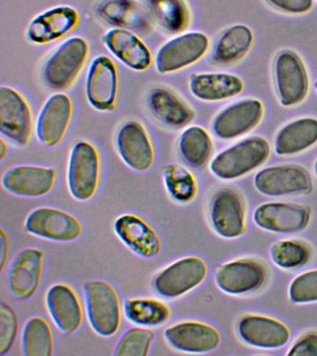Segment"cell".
I'll use <instances>...</instances> for the list:
<instances>
[{
  "label": "cell",
  "instance_id": "1",
  "mask_svg": "<svg viewBox=\"0 0 317 356\" xmlns=\"http://www.w3.org/2000/svg\"><path fill=\"white\" fill-rule=\"evenodd\" d=\"M90 56V44L82 36L63 41L47 58L41 70V80L55 92L71 88L84 68Z\"/></svg>",
  "mask_w": 317,
  "mask_h": 356
},
{
  "label": "cell",
  "instance_id": "2",
  "mask_svg": "<svg viewBox=\"0 0 317 356\" xmlns=\"http://www.w3.org/2000/svg\"><path fill=\"white\" fill-rule=\"evenodd\" d=\"M270 153L271 147L265 138L250 136L215 156L210 163V171L221 179H236L263 165Z\"/></svg>",
  "mask_w": 317,
  "mask_h": 356
},
{
  "label": "cell",
  "instance_id": "3",
  "mask_svg": "<svg viewBox=\"0 0 317 356\" xmlns=\"http://www.w3.org/2000/svg\"><path fill=\"white\" fill-rule=\"evenodd\" d=\"M84 293L91 328L105 338L115 335L121 324L118 292L107 281L90 280L85 283Z\"/></svg>",
  "mask_w": 317,
  "mask_h": 356
},
{
  "label": "cell",
  "instance_id": "4",
  "mask_svg": "<svg viewBox=\"0 0 317 356\" xmlns=\"http://www.w3.org/2000/svg\"><path fill=\"white\" fill-rule=\"evenodd\" d=\"M101 175L98 149L91 142L77 141L72 147L68 167V186L72 197L87 202L95 195Z\"/></svg>",
  "mask_w": 317,
  "mask_h": 356
},
{
  "label": "cell",
  "instance_id": "5",
  "mask_svg": "<svg viewBox=\"0 0 317 356\" xmlns=\"http://www.w3.org/2000/svg\"><path fill=\"white\" fill-rule=\"evenodd\" d=\"M208 49L210 38L204 33H180L158 49L155 58V70L163 75L182 71L201 60Z\"/></svg>",
  "mask_w": 317,
  "mask_h": 356
},
{
  "label": "cell",
  "instance_id": "6",
  "mask_svg": "<svg viewBox=\"0 0 317 356\" xmlns=\"http://www.w3.org/2000/svg\"><path fill=\"white\" fill-rule=\"evenodd\" d=\"M207 274L205 261L196 256H189L175 261L158 272L152 286L160 296L177 299L199 286Z\"/></svg>",
  "mask_w": 317,
  "mask_h": 356
},
{
  "label": "cell",
  "instance_id": "7",
  "mask_svg": "<svg viewBox=\"0 0 317 356\" xmlns=\"http://www.w3.org/2000/svg\"><path fill=\"white\" fill-rule=\"evenodd\" d=\"M119 90L118 66L112 58L100 55L88 67L85 82V94L94 110L108 113L116 108Z\"/></svg>",
  "mask_w": 317,
  "mask_h": 356
},
{
  "label": "cell",
  "instance_id": "8",
  "mask_svg": "<svg viewBox=\"0 0 317 356\" xmlns=\"http://www.w3.org/2000/svg\"><path fill=\"white\" fill-rule=\"evenodd\" d=\"M31 108L26 97L15 88H0V133L19 147L26 146L31 138Z\"/></svg>",
  "mask_w": 317,
  "mask_h": 356
},
{
  "label": "cell",
  "instance_id": "9",
  "mask_svg": "<svg viewBox=\"0 0 317 356\" xmlns=\"http://www.w3.org/2000/svg\"><path fill=\"white\" fill-rule=\"evenodd\" d=\"M278 99L284 107L300 104L309 93V75L302 58L292 50H282L275 60Z\"/></svg>",
  "mask_w": 317,
  "mask_h": 356
},
{
  "label": "cell",
  "instance_id": "10",
  "mask_svg": "<svg viewBox=\"0 0 317 356\" xmlns=\"http://www.w3.org/2000/svg\"><path fill=\"white\" fill-rule=\"evenodd\" d=\"M27 232L38 238L57 242H70L83 232L82 222L68 211L54 207H40L26 217Z\"/></svg>",
  "mask_w": 317,
  "mask_h": 356
},
{
  "label": "cell",
  "instance_id": "11",
  "mask_svg": "<svg viewBox=\"0 0 317 356\" xmlns=\"http://www.w3.org/2000/svg\"><path fill=\"white\" fill-rule=\"evenodd\" d=\"M74 113V105L68 95L56 92L44 102L36 121L38 141L46 147H55L65 138Z\"/></svg>",
  "mask_w": 317,
  "mask_h": 356
},
{
  "label": "cell",
  "instance_id": "12",
  "mask_svg": "<svg viewBox=\"0 0 317 356\" xmlns=\"http://www.w3.org/2000/svg\"><path fill=\"white\" fill-rule=\"evenodd\" d=\"M264 115L263 103L247 99L219 111L212 122L214 134L222 140L238 138L257 127Z\"/></svg>",
  "mask_w": 317,
  "mask_h": 356
},
{
  "label": "cell",
  "instance_id": "13",
  "mask_svg": "<svg viewBox=\"0 0 317 356\" xmlns=\"http://www.w3.org/2000/svg\"><path fill=\"white\" fill-rule=\"evenodd\" d=\"M116 145L121 160L130 169L146 172L155 163L154 146L141 122L134 120L123 122L116 133Z\"/></svg>",
  "mask_w": 317,
  "mask_h": 356
},
{
  "label": "cell",
  "instance_id": "14",
  "mask_svg": "<svg viewBox=\"0 0 317 356\" xmlns=\"http://www.w3.org/2000/svg\"><path fill=\"white\" fill-rule=\"evenodd\" d=\"M80 13L69 5L55 6L38 14L29 22L26 38L35 44H47L59 40L76 29Z\"/></svg>",
  "mask_w": 317,
  "mask_h": 356
},
{
  "label": "cell",
  "instance_id": "15",
  "mask_svg": "<svg viewBox=\"0 0 317 356\" xmlns=\"http://www.w3.org/2000/svg\"><path fill=\"white\" fill-rule=\"evenodd\" d=\"M254 184L261 193L275 197L309 193L313 188L308 172L293 164L261 170L256 175Z\"/></svg>",
  "mask_w": 317,
  "mask_h": 356
},
{
  "label": "cell",
  "instance_id": "16",
  "mask_svg": "<svg viewBox=\"0 0 317 356\" xmlns=\"http://www.w3.org/2000/svg\"><path fill=\"white\" fill-rule=\"evenodd\" d=\"M102 40L114 57L133 71H146L155 60L151 49L132 30L112 28L102 35Z\"/></svg>",
  "mask_w": 317,
  "mask_h": 356
},
{
  "label": "cell",
  "instance_id": "17",
  "mask_svg": "<svg viewBox=\"0 0 317 356\" xmlns=\"http://www.w3.org/2000/svg\"><path fill=\"white\" fill-rule=\"evenodd\" d=\"M45 252L40 248H27L16 256L10 266L8 286L13 296L27 300L34 296L42 278Z\"/></svg>",
  "mask_w": 317,
  "mask_h": 356
},
{
  "label": "cell",
  "instance_id": "18",
  "mask_svg": "<svg viewBox=\"0 0 317 356\" xmlns=\"http://www.w3.org/2000/svg\"><path fill=\"white\" fill-rule=\"evenodd\" d=\"M56 178V170L51 167L19 165L4 172L2 186L16 196L38 197L54 189Z\"/></svg>",
  "mask_w": 317,
  "mask_h": 356
},
{
  "label": "cell",
  "instance_id": "19",
  "mask_svg": "<svg viewBox=\"0 0 317 356\" xmlns=\"http://www.w3.org/2000/svg\"><path fill=\"white\" fill-rule=\"evenodd\" d=\"M114 229L118 238L141 257H155L162 249V242L157 231L137 214H122L116 220Z\"/></svg>",
  "mask_w": 317,
  "mask_h": 356
},
{
  "label": "cell",
  "instance_id": "20",
  "mask_svg": "<svg viewBox=\"0 0 317 356\" xmlns=\"http://www.w3.org/2000/svg\"><path fill=\"white\" fill-rule=\"evenodd\" d=\"M164 337L174 350L188 353L211 352L221 342V336L215 327L199 321L177 323L167 328Z\"/></svg>",
  "mask_w": 317,
  "mask_h": 356
},
{
  "label": "cell",
  "instance_id": "21",
  "mask_svg": "<svg viewBox=\"0 0 317 356\" xmlns=\"http://www.w3.org/2000/svg\"><path fill=\"white\" fill-rule=\"evenodd\" d=\"M266 277L263 264L242 259L219 266L216 273V283L225 293L239 295L258 291L265 283Z\"/></svg>",
  "mask_w": 317,
  "mask_h": 356
},
{
  "label": "cell",
  "instance_id": "22",
  "mask_svg": "<svg viewBox=\"0 0 317 356\" xmlns=\"http://www.w3.org/2000/svg\"><path fill=\"white\" fill-rule=\"evenodd\" d=\"M310 211L293 203L269 202L261 205L254 213L256 225L275 233H297L310 222Z\"/></svg>",
  "mask_w": 317,
  "mask_h": 356
},
{
  "label": "cell",
  "instance_id": "23",
  "mask_svg": "<svg viewBox=\"0 0 317 356\" xmlns=\"http://www.w3.org/2000/svg\"><path fill=\"white\" fill-rule=\"evenodd\" d=\"M46 306L58 330L65 335L76 332L83 323V307L76 291L65 283L52 286L46 294Z\"/></svg>",
  "mask_w": 317,
  "mask_h": 356
},
{
  "label": "cell",
  "instance_id": "24",
  "mask_svg": "<svg viewBox=\"0 0 317 356\" xmlns=\"http://www.w3.org/2000/svg\"><path fill=\"white\" fill-rule=\"evenodd\" d=\"M146 102L152 116L165 127L173 129L187 127L196 116L193 108L183 97L164 86L151 89Z\"/></svg>",
  "mask_w": 317,
  "mask_h": 356
},
{
  "label": "cell",
  "instance_id": "25",
  "mask_svg": "<svg viewBox=\"0 0 317 356\" xmlns=\"http://www.w3.org/2000/svg\"><path fill=\"white\" fill-rule=\"evenodd\" d=\"M210 220L214 230L222 238L243 235L246 225L243 204L238 194L228 188L217 192L211 200Z\"/></svg>",
  "mask_w": 317,
  "mask_h": 356
},
{
  "label": "cell",
  "instance_id": "26",
  "mask_svg": "<svg viewBox=\"0 0 317 356\" xmlns=\"http://www.w3.org/2000/svg\"><path fill=\"white\" fill-rule=\"evenodd\" d=\"M238 333L246 343L263 349H277L288 341L291 332L283 323L256 314L242 317Z\"/></svg>",
  "mask_w": 317,
  "mask_h": 356
},
{
  "label": "cell",
  "instance_id": "27",
  "mask_svg": "<svg viewBox=\"0 0 317 356\" xmlns=\"http://www.w3.org/2000/svg\"><path fill=\"white\" fill-rule=\"evenodd\" d=\"M189 90L196 99L216 102L238 96L244 90L243 80L226 72L194 74L189 80Z\"/></svg>",
  "mask_w": 317,
  "mask_h": 356
},
{
  "label": "cell",
  "instance_id": "28",
  "mask_svg": "<svg viewBox=\"0 0 317 356\" xmlns=\"http://www.w3.org/2000/svg\"><path fill=\"white\" fill-rule=\"evenodd\" d=\"M96 13L113 28H125L135 33H147L151 29L149 13L134 0H102Z\"/></svg>",
  "mask_w": 317,
  "mask_h": 356
},
{
  "label": "cell",
  "instance_id": "29",
  "mask_svg": "<svg viewBox=\"0 0 317 356\" xmlns=\"http://www.w3.org/2000/svg\"><path fill=\"white\" fill-rule=\"evenodd\" d=\"M317 143V119L303 117L294 120L275 136V150L277 155L291 156L310 149Z\"/></svg>",
  "mask_w": 317,
  "mask_h": 356
},
{
  "label": "cell",
  "instance_id": "30",
  "mask_svg": "<svg viewBox=\"0 0 317 356\" xmlns=\"http://www.w3.org/2000/svg\"><path fill=\"white\" fill-rule=\"evenodd\" d=\"M254 35L245 24L233 25L219 35L211 60L217 64H231L241 60L252 46Z\"/></svg>",
  "mask_w": 317,
  "mask_h": 356
},
{
  "label": "cell",
  "instance_id": "31",
  "mask_svg": "<svg viewBox=\"0 0 317 356\" xmlns=\"http://www.w3.org/2000/svg\"><path fill=\"white\" fill-rule=\"evenodd\" d=\"M150 18L171 35H179L188 27L190 13L185 0H146Z\"/></svg>",
  "mask_w": 317,
  "mask_h": 356
},
{
  "label": "cell",
  "instance_id": "32",
  "mask_svg": "<svg viewBox=\"0 0 317 356\" xmlns=\"http://www.w3.org/2000/svg\"><path fill=\"white\" fill-rule=\"evenodd\" d=\"M124 313L133 324L146 327L165 325L171 316V311L162 300L150 297L130 298L124 303Z\"/></svg>",
  "mask_w": 317,
  "mask_h": 356
},
{
  "label": "cell",
  "instance_id": "33",
  "mask_svg": "<svg viewBox=\"0 0 317 356\" xmlns=\"http://www.w3.org/2000/svg\"><path fill=\"white\" fill-rule=\"evenodd\" d=\"M212 149V139L210 134L199 125H191L180 134L178 149L183 161L192 168L205 165Z\"/></svg>",
  "mask_w": 317,
  "mask_h": 356
},
{
  "label": "cell",
  "instance_id": "34",
  "mask_svg": "<svg viewBox=\"0 0 317 356\" xmlns=\"http://www.w3.org/2000/svg\"><path fill=\"white\" fill-rule=\"evenodd\" d=\"M22 349L26 356H51L54 353V332L43 317H33L24 325Z\"/></svg>",
  "mask_w": 317,
  "mask_h": 356
},
{
  "label": "cell",
  "instance_id": "35",
  "mask_svg": "<svg viewBox=\"0 0 317 356\" xmlns=\"http://www.w3.org/2000/svg\"><path fill=\"white\" fill-rule=\"evenodd\" d=\"M164 183L171 199L180 204L193 202L197 194V183L193 172L178 163L163 168Z\"/></svg>",
  "mask_w": 317,
  "mask_h": 356
},
{
  "label": "cell",
  "instance_id": "36",
  "mask_svg": "<svg viewBox=\"0 0 317 356\" xmlns=\"http://www.w3.org/2000/svg\"><path fill=\"white\" fill-rule=\"evenodd\" d=\"M272 261L283 269H293L304 266L310 259V250L297 241H281L271 248Z\"/></svg>",
  "mask_w": 317,
  "mask_h": 356
},
{
  "label": "cell",
  "instance_id": "37",
  "mask_svg": "<svg viewBox=\"0 0 317 356\" xmlns=\"http://www.w3.org/2000/svg\"><path fill=\"white\" fill-rule=\"evenodd\" d=\"M155 331L147 327L127 330L116 345V356H146L151 349Z\"/></svg>",
  "mask_w": 317,
  "mask_h": 356
},
{
  "label": "cell",
  "instance_id": "38",
  "mask_svg": "<svg viewBox=\"0 0 317 356\" xmlns=\"http://www.w3.org/2000/svg\"><path fill=\"white\" fill-rule=\"evenodd\" d=\"M19 331V318L15 308L9 303L0 305V355H4L13 349Z\"/></svg>",
  "mask_w": 317,
  "mask_h": 356
},
{
  "label": "cell",
  "instance_id": "39",
  "mask_svg": "<svg viewBox=\"0 0 317 356\" xmlns=\"http://www.w3.org/2000/svg\"><path fill=\"white\" fill-rule=\"evenodd\" d=\"M289 298L293 302H317V270L303 273L289 286Z\"/></svg>",
  "mask_w": 317,
  "mask_h": 356
},
{
  "label": "cell",
  "instance_id": "40",
  "mask_svg": "<svg viewBox=\"0 0 317 356\" xmlns=\"http://www.w3.org/2000/svg\"><path fill=\"white\" fill-rule=\"evenodd\" d=\"M272 7L292 15L308 13L314 7V0H267Z\"/></svg>",
  "mask_w": 317,
  "mask_h": 356
},
{
  "label": "cell",
  "instance_id": "41",
  "mask_svg": "<svg viewBox=\"0 0 317 356\" xmlns=\"http://www.w3.org/2000/svg\"><path fill=\"white\" fill-rule=\"evenodd\" d=\"M288 355L317 356V333L311 332L300 337L291 347Z\"/></svg>",
  "mask_w": 317,
  "mask_h": 356
},
{
  "label": "cell",
  "instance_id": "42",
  "mask_svg": "<svg viewBox=\"0 0 317 356\" xmlns=\"http://www.w3.org/2000/svg\"><path fill=\"white\" fill-rule=\"evenodd\" d=\"M0 250H1V270L4 269L5 264L9 254V238H8L7 234L5 233L4 229L0 231Z\"/></svg>",
  "mask_w": 317,
  "mask_h": 356
},
{
  "label": "cell",
  "instance_id": "43",
  "mask_svg": "<svg viewBox=\"0 0 317 356\" xmlns=\"http://www.w3.org/2000/svg\"><path fill=\"white\" fill-rule=\"evenodd\" d=\"M8 153V145L3 138L0 139V160H4Z\"/></svg>",
  "mask_w": 317,
  "mask_h": 356
},
{
  "label": "cell",
  "instance_id": "44",
  "mask_svg": "<svg viewBox=\"0 0 317 356\" xmlns=\"http://www.w3.org/2000/svg\"><path fill=\"white\" fill-rule=\"evenodd\" d=\"M314 169H316V175H317V161L316 163V166H314Z\"/></svg>",
  "mask_w": 317,
  "mask_h": 356
},
{
  "label": "cell",
  "instance_id": "45",
  "mask_svg": "<svg viewBox=\"0 0 317 356\" xmlns=\"http://www.w3.org/2000/svg\"><path fill=\"white\" fill-rule=\"evenodd\" d=\"M316 91H317V82L316 83Z\"/></svg>",
  "mask_w": 317,
  "mask_h": 356
}]
</instances>
